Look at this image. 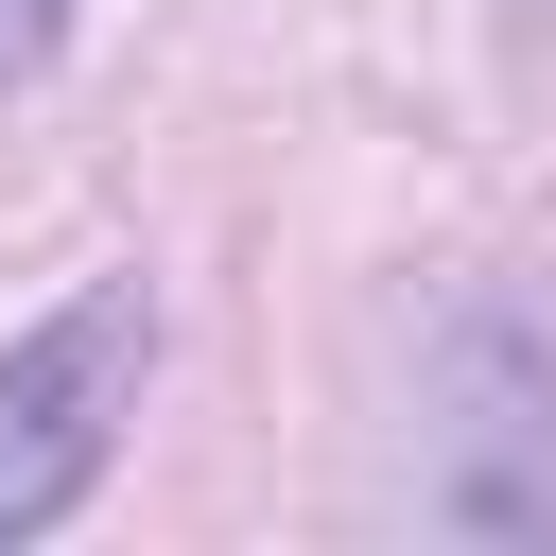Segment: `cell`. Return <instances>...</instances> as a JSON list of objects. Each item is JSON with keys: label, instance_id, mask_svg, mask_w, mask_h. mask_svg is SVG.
Listing matches in <instances>:
<instances>
[{"label": "cell", "instance_id": "1", "mask_svg": "<svg viewBox=\"0 0 556 556\" xmlns=\"http://www.w3.org/2000/svg\"><path fill=\"white\" fill-rule=\"evenodd\" d=\"M139 382H156V295H139V278H87L70 313H35V330L0 348V539H52V521L104 486Z\"/></svg>", "mask_w": 556, "mask_h": 556}, {"label": "cell", "instance_id": "2", "mask_svg": "<svg viewBox=\"0 0 556 556\" xmlns=\"http://www.w3.org/2000/svg\"><path fill=\"white\" fill-rule=\"evenodd\" d=\"M52 52V0H0V70H35Z\"/></svg>", "mask_w": 556, "mask_h": 556}]
</instances>
